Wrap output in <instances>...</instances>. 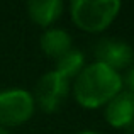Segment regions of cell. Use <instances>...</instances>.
I'll return each instance as SVG.
<instances>
[{
	"mask_svg": "<svg viewBox=\"0 0 134 134\" xmlns=\"http://www.w3.org/2000/svg\"><path fill=\"white\" fill-rule=\"evenodd\" d=\"M83 68H85V54L78 49H70L66 54H63L61 58L56 59L54 71H58L66 80H71V78H76Z\"/></svg>",
	"mask_w": 134,
	"mask_h": 134,
	"instance_id": "cell-9",
	"label": "cell"
},
{
	"mask_svg": "<svg viewBox=\"0 0 134 134\" xmlns=\"http://www.w3.org/2000/svg\"><path fill=\"white\" fill-rule=\"evenodd\" d=\"M122 9L119 0H73L70 3V15L78 29L85 32H104Z\"/></svg>",
	"mask_w": 134,
	"mask_h": 134,
	"instance_id": "cell-2",
	"label": "cell"
},
{
	"mask_svg": "<svg viewBox=\"0 0 134 134\" xmlns=\"http://www.w3.org/2000/svg\"><path fill=\"white\" fill-rule=\"evenodd\" d=\"M36 102L31 92L9 88L0 92V127L22 126L34 115Z\"/></svg>",
	"mask_w": 134,
	"mask_h": 134,
	"instance_id": "cell-3",
	"label": "cell"
},
{
	"mask_svg": "<svg viewBox=\"0 0 134 134\" xmlns=\"http://www.w3.org/2000/svg\"><path fill=\"white\" fill-rule=\"evenodd\" d=\"M76 134H100V132H97V131H80Z\"/></svg>",
	"mask_w": 134,
	"mask_h": 134,
	"instance_id": "cell-11",
	"label": "cell"
},
{
	"mask_svg": "<svg viewBox=\"0 0 134 134\" xmlns=\"http://www.w3.org/2000/svg\"><path fill=\"white\" fill-rule=\"evenodd\" d=\"M105 121L115 129H127L134 121V98L126 92H119L105 104Z\"/></svg>",
	"mask_w": 134,
	"mask_h": 134,
	"instance_id": "cell-6",
	"label": "cell"
},
{
	"mask_svg": "<svg viewBox=\"0 0 134 134\" xmlns=\"http://www.w3.org/2000/svg\"><path fill=\"white\" fill-rule=\"evenodd\" d=\"M119 92H122L121 73L98 61L85 65L73 83L75 100L83 109L104 107Z\"/></svg>",
	"mask_w": 134,
	"mask_h": 134,
	"instance_id": "cell-1",
	"label": "cell"
},
{
	"mask_svg": "<svg viewBox=\"0 0 134 134\" xmlns=\"http://www.w3.org/2000/svg\"><path fill=\"white\" fill-rule=\"evenodd\" d=\"M39 46L48 58L58 59L71 49V36L65 29L49 27V29H46L43 32V36H41Z\"/></svg>",
	"mask_w": 134,
	"mask_h": 134,
	"instance_id": "cell-8",
	"label": "cell"
},
{
	"mask_svg": "<svg viewBox=\"0 0 134 134\" xmlns=\"http://www.w3.org/2000/svg\"><path fill=\"white\" fill-rule=\"evenodd\" d=\"M0 134H9V132H7V131H5L3 127H0Z\"/></svg>",
	"mask_w": 134,
	"mask_h": 134,
	"instance_id": "cell-13",
	"label": "cell"
},
{
	"mask_svg": "<svg viewBox=\"0 0 134 134\" xmlns=\"http://www.w3.org/2000/svg\"><path fill=\"white\" fill-rule=\"evenodd\" d=\"M65 3L61 0H31L27 3V14L31 20L41 27L49 29V26L61 17Z\"/></svg>",
	"mask_w": 134,
	"mask_h": 134,
	"instance_id": "cell-7",
	"label": "cell"
},
{
	"mask_svg": "<svg viewBox=\"0 0 134 134\" xmlns=\"http://www.w3.org/2000/svg\"><path fill=\"white\" fill-rule=\"evenodd\" d=\"M127 131H129V132H134V121L131 122V124H129V127H127Z\"/></svg>",
	"mask_w": 134,
	"mask_h": 134,
	"instance_id": "cell-12",
	"label": "cell"
},
{
	"mask_svg": "<svg viewBox=\"0 0 134 134\" xmlns=\"http://www.w3.org/2000/svg\"><path fill=\"white\" fill-rule=\"evenodd\" d=\"M70 93V80L61 76L58 71H48L37 80L34 88V102L46 114L59 110L63 102Z\"/></svg>",
	"mask_w": 134,
	"mask_h": 134,
	"instance_id": "cell-4",
	"label": "cell"
},
{
	"mask_svg": "<svg viewBox=\"0 0 134 134\" xmlns=\"http://www.w3.org/2000/svg\"><path fill=\"white\" fill-rule=\"evenodd\" d=\"M95 58L98 63L119 71L132 63L134 49L121 39H100L95 46Z\"/></svg>",
	"mask_w": 134,
	"mask_h": 134,
	"instance_id": "cell-5",
	"label": "cell"
},
{
	"mask_svg": "<svg viewBox=\"0 0 134 134\" xmlns=\"http://www.w3.org/2000/svg\"><path fill=\"white\" fill-rule=\"evenodd\" d=\"M122 88H126L124 92H126V93H129L134 98V66L127 70L126 76L122 78Z\"/></svg>",
	"mask_w": 134,
	"mask_h": 134,
	"instance_id": "cell-10",
	"label": "cell"
}]
</instances>
